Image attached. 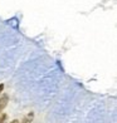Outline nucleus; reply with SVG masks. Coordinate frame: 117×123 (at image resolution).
<instances>
[{
	"mask_svg": "<svg viewBox=\"0 0 117 123\" xmlns=\"http://www.w3.org/2000/svg\"><path fill=\"white\" fill-rule=\"evenodd\" d=\"M10 123H19V121H18V119H14V121H12Z\"/></svg>",
	"mask_w": 117,
	"mask_h": 123,
	"instance_id": "5",
	"label": "nucleus"
},
{
	"mask_svg": "<svg viewBox=\"0 0 117 123\" xmlns=\"http://www.w3.org/2000/svg\"><path fill=\"white\" fill-rule=\"evenodd\" d=\"M3 89H4V84H0V93L3 92Z\"/></svg>",
	"mask_w": 117,
	"mask_h": 123,
	"instance_id": "4",
	"label": "nucleus"
},
{
	"mask_svg": "<svg viewBox=\"0 0 117 123\" xmlns=\"http://www.w3.org/2000/svg\"><path fill=\"white\" fill-rule=\"evenodd\" d=\"M33 118H34V113H33V112H30V113H28L24 118H23L21 123H30V122L33 121Z\"/></svg>",
	"mask_w": 117,
	"mask_h": 123,
	"instance_id": "2",
	"label": "nucleus"
},
{
	"mask_svg": "<svg viewBox=\"0 0 117 123\" xmlns=\"http://www.w3.org/2000/svg\"><path fill=\"white\" fill-rule=\"evenodd\" d=\"M8 96H3L1 98H0V113L3 112V109L6 107V104H8Z\"/></svg>",
	"mask_w": 117,
	"mask_h": 123,
	"instance_id": "1",
	"label": "nucleus"
},
{
	"mask_svg": "<svg viewBox=\"0 0 117 123\" xmlns=\"http://www.w3.org/2000/svg\"><path fill=\"white\" fill-rule=\"evenodd\" d=\"M6 118H8V116L6 114H0V123H5L6 122Z\"/></svg>",
	"mask_w": 117,
	"mask_h": 123,
	"instance_id": "3",
	"label": "nucleus"
}]
</instances>
